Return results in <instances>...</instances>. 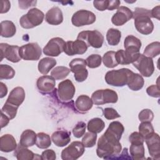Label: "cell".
Masks as SVG:
<instances>
[{
  "mask_svg": "<svg viewBox=\"0 0 160 160\" xmlns=\"http://www.w3.org/2000/svg\"><path fill=\"white\" fill-rule=\"evenodd\" d=\"M122 134L118 130L108 126L98 140L96 149L98 156L104 159H116L122 150L119 142Z\"/></svg>",
  "mask_w": 160,
  "mask_h": 160,
  "instance_id": "obj_1",
  "label": "cell"
},
{
  "mask_svg": "<svg viewBox=\"0 0 160 160\" xmlns=\"http://www.w3.org/2000/svg\"><path fill=\"white\" fill-rule=\"evenodd\" d=\"M136 30L144 35H149L153 31L154 24L151 21V11L142 8H136L132 12Z\"/></svg>",
  "mask_w": 160,
  "mask_h": 160,
  "instance_id": "obj_2",
  "label": "cell"
},
{
  "mask_svg": "<svg viewBox=\"0 0 160 160\" xmlns=\"http://www.w3.org/2000/svg\"><path fill=\"white\" fill-rule=\"evenodd\" d=\"M133 72L128 68L108 71L105 75V81L109 85L122 87L128 84V80Z\"/></svg>",
  "mask_w": 160,
  "mask_h": 160,
  "instance_id": "obj_3",
  "label": "cell"
},
{
  "mask_svg": "<svg viewBox=\"0 0 160 160\" xmlns=\"http://www.w3.org/2000/svg\"><path fill=\"white\" fill-rule=\"evenodd\" d=\"M44 18L42 11L36 8L29 9L26 14L22 16L19 19V24L22 28L32 29L40 25Z\"/></svg>",
  "mask_w": 160,
  "mask_h": 160,
  "instance_id": "obj_4",
  "label": "cell"
},
{
  "mask_svg": "<svg viewBox=\"0 0 160 160\" xmlns=\"http://www.w3.org/2000/svg\"><path fill=\"white\" fill-rule=\"evenodd\" d=\"M93 104L99 106L106 103H116L118 100L117 92L110 89H99L94 91L91 95Z\"/></svg>",
  "mask_w": 160,
  "mask_h": 160,
  "instance_id": "obj_5",
  "label": "cell"
},
{
  "mask_svg": "<svg viewBox=\"0 0 160 160\" xmlns=\"http://www.w3.org/2000/svg\"><path fill=\"white\" fill-rule=\"evenodd\" d=\"M78 39L83 41L88 46L94 48H100L104 42V36L97 30L84 31L80 32L77 37Z\"/></svg>",
  "mask_w": 160,
  "mask_h": 160,
  "instance_id": "obj_6",
  "label": "cell"
},
{
  "mask_svg": "<svg viewBox=\"0 0 160 160\" xmlns=\"http://www.w3.org/2000/svg\"><path fill=\"white\" fill-rule=\"evenodd\" d=\"M70 70L74 73V77L77 82L84 81L88 76V71L86 69L85 59L82 58L73 59L69 64Z\"/></svg>",
  "mask_w": 160,
  "mask_h": 160,
  "instance_id": "obj_7",
  "label": "cell"
},
{
  "mask_svg": "<svg viewBox=\"0 0 160 160\" xmlns=\"http://www.w3.org/2000/svg\"><path fill=\"white\" fill-rule=\"evenodd\" d=\"M42 51L37 42H29L20 47L19 55L26 61H37L41 56Z\"/></svg>",
  "mask_w": 160,
  "mask_h": 160,
  "instance_id": "obj_8",
  "label": "cell"
},
{
  "mask_svg": "<svg viewBox=\"0 0 160 160\" xmlns=\"http://www.w3.org/2000/svg\"><path fill=\"white\" fill-rule=\"evenodd\" d=\"M133 66L144 77H150L154 71V66L152 58L139 54L138 59L132 63Z\"/></svg>",
  "mask_w": 160,
  "mask_h": 160,
  "instance_id": "obj_9",
  "label": "cell"
},
{
  "mask_svg": "<svg viewBox=\"0 0 160 160\" xmlns=\"http://www.w3.org/2000/svg\"><path fill=\"white\" fill-rule=\"evenodd\" d=\"M96 19V15L91 11L81 9L75 12L71 18L72 24L76 27H81L93 24Z\"/></svg>",
  "mask_w": 160,
  "mask_h": 160,
  "instance_id": "obj_10",
  "label": "cell"
},
{
  "mask_svg": "<svg viewBox=\"0 0 160 160\" xmlns=\"http://www.w3.org/2000/svg\"><path fill=\"white\" fill-rule=\"evenodd\" d=\"M84 152V146L80 141H73L61 152L63 160H76Z\"/></svg>",
  "mask_w": 160,
  "mask_h": 160,
  "instance_id": "obj_11",
  "label": "cell"
},
{
  "mask_svg": "<svg viewBox=\"0 0 160 160\" xmlns=\"http://www.w3.org/2000/svg\"><path fill=\"white\" fill-rule=\"evenodd\" d=\"M66 42L63 39L56 37L51 39L43 48V53L48 56L56 57L64 52Z\"/></svg>",
  "mask_w": 160,
  "mask_h": 160,
  "instance_id": "obj_12",
  "label": "cell"
},
{
  "mask_svg": "<svg viewBox=\"0 0 160 160\" xmlns=\"http://www.w3.org/2000/svg\"><path fill=\"white\" fill-rule=\"evenodd\" d=\"M19 49L18 46L9 45L7 43L0 44L1 51V61L3 58H6L8 61L16 63L21 61V58L19 55Z\"/></svg>",
  "mask_w": 160,
  "mask_h": 160,
  "instance_id": "obj_13",
  "label": "cell"
},
{
  "mask_svg": "<svg viewBox=\"0 0 160 160\" xmlns=\"http://www.w3.org/2000/svg\"><path fill=\"white\" fill-rule=\"evenodd\" d=\"M75 92V86L69 79H65L58 84V95L59 99L62 101L71 100L74 96Z\"/></svg>",
  "mask_w": 160,
  "mask_h": 160,
  "instance_id": "obj_14",
  "label": "cell"
},
{
  "mask_svg": "<svg viewBox=\"0 0 160 160\" xmlns=\"http://www.w3.org/2000/svg\"><path fill=\"white\" fill-rule=\"evenodd\" d=\"M139 51L134 49H119L116 52V59L118 64L128 65L133 63L139 55Z\"/></svg>",
  "mask_w": 160,
  "mask_h": 160,
  "instance_id": "obj_15",
  "label": "cell"
},
{
  "mask_svg": "<svg viewBox=\"0 0 160 160\" xmlns=\"http://www.w3.org/2000/svg\"><path fill=\"white\" fill-rule=\"evenodd\" d=\"M144 141L147 144L150 156L154 159H160V138L158 133L152 132Z\"/></svg>",
  "mask_w": 160,
  "mask_h": 160,
  "instance_id": "obj_16",
  "label": "cell"
},
{
  "mask_svg": "<svg viewBox=\"0 0 160 160\" xmlns=\"http://www.w3.org/2000/svg\"><path fill=\"white\" fill-rule=\"evenodd\" d=\"M88 48L87 44L83 41L77 39L74 41H68L66 42L64 52L68 56L83 54L86 52Z\"/></svg>",
  "mask_w": 160,
  "mask_h": 160,
  "instance_id": "obj_17",
  "label": "cell"
},
{
  "mask_svg": "<svg viewBox=\"0 0 160 160\" xmlns=\"http://www.w3.org/2000/svg\"><path fill=\"white\" fill-rule=\"evenodd\" d=\"M132 18V12L126 6H120L111 18V22L117 26H122Z\"/></svg>",
  "mask_w": 160,
  "mask_h": 160,
  "instance_id": "obj_18",
  "label": "cell"
},
{
  "mask_svg": "<svg viewBox=\"0 0 160 160\" xmlns=\"http://www.w3.org/2000/svg\"><path fill=\"white\" fill-rule=\"evenodd\" d=\"M55 79L51 76L44 75L39 77L36 82V86L39 92L46 94L52 91L55 88Z\"/></svg>",
  "mask_w": 160,
  "mask_h": 160,
  "instance_id": "obj_19",
  "label": "cell"
},
{
  "mask_svg": "<svg viewBox=\"0 0 160 160\" xmlns=\"http://www.w3.org/2000/svg\"><path fill=\"white\" fill-rule=\"evenodd\" d=\"M25 99V91L22 87H16L11 90L6 101L11 105L19 108Z\"/></svg>",
  "mask_w": 160,
  "mask_h": 160,
  "instance_id": "obj_20",
  "label": "cell"
},
{
  "mask_svg": "<svg viewBox=\"0 0 160 160\" xmlns=\"http://www.w3.org/2000/svg\"><path fill=\"white\" fill-rule=\"evenodd\" d=\"M46 21L50 25L57 26L63 21V14L61 9L57 6L52 7L45 15Z\"/></svg>",
  "mask_w": 160,
  "mask_h": 160,
  "instance_id": "obj_21",
  "label": "cell"
},
{
  "mask_svg": "<svg viewBox=\"0 0 160 160\" xmlns=\"http://www.w3.org/2000/svg\"><path fill=\"white\" fill-rule=\"evenodd\" d=\"M51 140L58 147H64L71 141V132L66 130H58L51 136Z\"/></svg>",
  "mask_w": 160,
  "mask_h": 160,
  "instance_id": "obj_22",
  "label": "cell"
},
{
  "mask_svg": "<svg viewBox=\"0 0 160 160\" xmlns=\"http://www.w3.org/2000/svg\"><path fill=\"white\" fill-rule=\"evenodd\" d=\"M18 145L14 136L10 134H5L0 138V150L2 152H9L14 151Z\"/></svg>",
  "mask_w": 160,
  "mask_h": 160,
  "instance_id": "obj_23",
  "label": "cell"
},
{
  "mask_svg": "<svg viewBox=\"0 0 160 160\" xmlns=\"http://www.w3.org/2000/svg\"><path fill=\"white\" fill-rule=\"evenodd\" d=\"M14 155L18 160H31L37 159H41V156H39V154H34L27 148L22 146L20 144L18 145L16 149L14 150Z\"/></svg>",
  "mask_w": 160,
  "mask_h": 160,
  "instance_id": "obj_24",
  "label": "cell"
},
{
  "mask_svg": "<svg viewBox=\"0 0 160 160\" xmlns=\"http://www.w3.org/2000/svg\"><path fill=\"white\" fill-rule=\"evenodd\" d=\"M93 102L88 96L87 95H80L78 97L75 102V106L76 109L82 113L87 112L92 107Z\"/></svg>",
  "mask_w": 160,
  "mask_h": 160,
  "instance_id": "obj_25",
  "label": "cell"
},
{
  "mask_svg": "<svg viewBox=\"0 0 160 160\" xmlns=\"http://www.w3.org/2000/svg\"><path fill=\"white\" fill-rule=\"evenodd\" d=\"M37 134L31 130L26 129L24 131L20 137L19 144L22 146L28 148L34 146L36 144Z\"/></svg>",
  "mask_w": 160,
  "mask_h": 160,
  "instance_id": "obj_26",
  "label": "cell"
},
{
  "mask_svg": "<svg viewBox=\"0 0 160 160\" xmlns=\"http://www.w3.org/2000/svg\"><path fill=\"white\" fill-rule=\"evenodd\" d=\"M144 84V78L141 75L138 73L132 72L131 75L128 82V86L132 91H139L141 89Z\"/></svg>",
  "mask_w": 160,
  "mask_h": 160,
  "instance_id": "obj_27",
  "label": "cell"
},
{
  "mask_svg": "<svg viewBox=\"0 0 160 160\" xmlns=\"http://www.w3.org/2000/svg\"><path fill=\"white\" fill-rule=\"evenodd\" d=\"M56 60L54 58L49 57L44 58L38 62V71L42 74L46 75L50 70L56 66Z\"/></svg>",
  "mask_w": 160,
  "mask_h": 160,
  "instance_id": "obj_28",
  "label": "cell"
},
{
  "mask_svg": "<svg viewBox=\"0 0 160 160\" xmlns=\"http://www.w3.org/2000/svg\"><path fill=\"white\" fill-rule=\"evenodd\" d=\"M16 28L11 21H2L1 22V36L3 38H11L15 35Z\"/></svg>",
  "mask_w": 160,
  "mask_h": 160,
  "instance_id": "obj_29",
  "label": "cell"
},
{
  "mask_svg": "<svg viewBox=\"0 0 160 160\" xmlns=\"http://www.w3.org/2000/svg\"><path fill=\"white\" fill-rule=\"evenodd\" d=\"M105 127L104 122L99 118H92L89 121L87 124V128L89 132L95 134L101 132Z\"/></svg>",
  "mask_w": 160,
  "mask_h": 160,
  "instance_id": "obj_30",
  "label": "cell"
},
{
  "mask_svg": "<svg viewBox=\"0 0 160 160\" xmlns=\"http://www.w3.org/2000/svg\"><path fill=\"white\" fill-rule=\"evenodd\" d=\"M121 38V32L119 30L114 28H110L106 33V40L110 46L118 45Z\"/></svg>",
  "mask_w": 160,
  "mask_h": 160,
  "instance_id": "obj_31",
  "label": "cell"
},
{
  "mask_svg": "<svg viewBox=\"0 0 160 160\" xmlns=\"http://www.w3.org/2000/svg\"><path fill=\"white\" fill-rule=\"evenodd\" d=\"M129 151L133 159L142 160L145 159V150L143 144H131L129 148Z\"/></svg>",
  "mask_w": 160,
  "mask_h": 160,
  "instance_id": "obj_32",
  "label": "cell"
},
{
  "mask_svg": "<svg viewBox=\"0 0 160 160\" xmlns=\"http://www.w3.org/2000/svg\"><path fill=\"white\" fill-rule=\"evenodd\" d=\"M51 138L49 135L44 132H39L37 134L36 145L40 149H46L51 145Z\"/></svg>",
  "mask_w": 160,
  "mask_h": 160,
  "instance_id": "obj_33",
  "label": "cell"
},
{
  "mask_svg": "<svg viewBox=\"0 0 160 160\" xmlns=\"http://www.w3.org/2000/svg\"><path fill=\"white\" fill-rule=\"evenodd\" d=\"M160 54V42L158 41L152 42L149 44L144 49L143 54L144 56L153 58Z\"/></svg>",
  "mask_w": 160,
  "mask_h": 160,
  "instance_id": "obj_34",
  "label": "cell"
},
{
  "mask_svg": "<svg viewBox=\"0 0 160 160\" xmlns=\"http://www.w3.org/2000/svg\"><path fill=\"white\" fill-rule=\"evenodd\" d=\"M102 61L104 65L108 68H113L118 65L116 59V52L113 51L106 52L103 55Z\"/></svg>",
  "mask_w": 160,
  "mask_h": 160,
  "instance_id": "obj_35",
  "label": "cell"
},
{
  "mask_svg": "<svg viewBox=\"0 0 160 160\" xmlns=\"http://www.w3.org/2000/svg\"><path fill=\"white\" fill-rule=\"evenodd\" d=\"M71 70L66 66H57L51 72V75L56 80H61L65 79L69 74Z\"/></svg>",
  "mask_w": 160,
  "mask_h": 160,
  "instance_id": "obj_36",
  "label": "cell"
},
{
  "mask_svg": "<svg viewBox=\"0 0 160 160\" xmlns=\"http://www.w3.org/2000/svg\"><path fill=\"white\" fill-rule=\"evenodd\" d=\"M141 41L138 38L129 35L128 36L124 41V46L126 49H136L138 50H140L141 48Z\"/></svg>",
  "mask_w": 160,
  "mask_h": 160,
  "instance_id": "obj_37",
  "label": "cell"
},
{
  "mask_svg": "<svg viewBox=\"0 0 160 160\" xmlns=\"http://www.w3.org/2000/svg\"><path fill=\"white\" fill-rule=\"evenodd\" d=\"M15 71L10 66L7 64L0 65V79H10L14 77Z\"/></svg>",
  "mask_w": 160,
  "mask_h": 160,
  "instance_id": "obj_38",
  "label": "cell"
},
{
  "mask_svg": "<svg viewBox=\"0 0 160 160\" xmlns=\"http://www.w3.org/2000/svg\"><path fill=\"white\" fill-rule=\"evenodd\" d=\"M97 134L91 132H88L84 134L82 139V144L84 148H92L96 145Z\"/></svg>",
  "mask_w": 160,
  "mask_h": 160,
  "instance_id": "obj_39",
  "label": "cell"
},
{
  "mask_svg": "<svg viewBox=\"0 0 160 160\" xmlns=\"http://www.w3.org/2000/svg\"><path fill=\"white\" fill-rule=\"evenodd\" d=\"M138 129L139 132L142 136L144 139L154 132L151 122H141L139 126Z\"/></svg>",
  "mask_w": 160,
  "mask_h": 160,
  "instance_id": "obj_40",
  "label": "cell"
},
{
  "mask_svg": "<svg viewBox=\"0 0 160 160\" xmlns=\"http://www.w3.org/2000/svg\"><path fill=\"white\" fill-rule=\"evenodd\" d=\"M87 66L89 68H96L101 66L102 58L99 54H91L85 60Z\"/></svg>",
  "mask_w": 160,
  "mask_h": 160,
  "instance_id": "obj_41",
  "label": "cell"
},
{
  "mask_svg": "<svg viewBox=\"0 0 160 160\" xmlns=\"http://www.w3.org/2000/svg\"><path fill=\"white\" fill-rule=\"evenodd\" d=\"M18 108L5 102L4 105L1 109V112L7 116L10 120L14 119L17 114Z\"/></svg>",
  "mask_w": 160,
  "mask_h": 160,
  "instance_id": "obj_42",
  "label": "cell"
},
{
  "mask_svg": "<svg viewBox=\"0 0 160 160\" xmlns=\"http://www.w3.org/2000/svg\"><path fill=\"white\" fill-rule=\"evenodd\" d=\"M86 128V124L83 121L78 122L72 129V134L76 138H81L85 134Z\"/></svg>",
  "mask_w": 160,
  "mask_h": 160,
  "instance_id": "obj_43",
  "label": "cell"
},
{
  "mask_svg": "<svg viewBox=\"0 0 160 160\" xmlns=\"http://www.w3.org/2000/svg\"><path fill=\"white\" fill-rule=\"evenodd\" d=\"M138 118L141 122H151L154 118V113L149 109H144L139 113Z\"/></svg>",
  "mask_w": 160,
  "mask_h": 160,
  "instance_id": "obj_44",
  "label": "cell"
},
{
  "mask_svg": "<svg viewBox=\"0 0 160 160\" xmlns=\"http://www.w3.org/2000/svg\"><path fill=\"white\" fill-rule=\"evenodd\" d=\"M103 112L104 118L108 120L115 119L121 116L117 111L112 108H106L104 109Z\"/></svg>",
  "mask_w": 160,
  "mask_h": 160,
  "instance_id": "obj_45",
  "label": "cell"
},
{
  "mask_svg": "<svg viewBox=\"0 0 160 160\" xmlns=\"http://www.w3.org/2000/svg\"><path fill=\"white\" fill-rule=\"evenodd\" d=\"M129 140L131 144H143L144 142V139L142 136L138 132H132L129 137Z\"/></svg>",
  "mask_w": 160,
  "mask_h": 160,
  "instance_id": "obj_46",
  "label": "cell"
},
{
  "mask_svg": "<svg viewBox=\"0 0 160 160\" xmlns=\"http://www.w3.org/2000/svg\"><path fill=\"white\" fill-rule=\"evenodd\" d=\"M147 94L153 98H159L160 97V90L159 86L157 84H152L146 89Z\"/></svg>",
  "mask_w": 160,
  "mask_h": 160,
  "instance_id": "obj_47",
  "label": "cell"
},
{
  "mask_svg": "<svg viewBox=\"0 0 160 160\" xmlns=\"http://www.w3.org/2000/svg\"><path fill=\"white\" fill-rule=\"evenodd\" d=\"M94 7L100 11H105L108 9L109 6V0L104 1H93Z\"/></svg>",
  "mask_w": 160,
  "mask_h": 160,
  "instance_id": "obj_48",
  "label": "cell"
},
{
  "mask_svg": "<svg viewBox=\"0 0 160 160\" xmlns=\"http://www.w3.org/2000/svg\"><path fill=\"white\" fill-rule=\"evenodd\" d=\"M41 156L42 160H54L56 158V152L52 149H46L44 151Z\"/></svg>",
  "mask_w": 160,
  "mask_h": 160,
  "instance_id": "obj_49",
  "label": "cell"
},
{
  "mask_svg": "<svg viewBox=\"0 0 160 160\" xmlns=\"http://www.w3.org/2000/svg\"><path fill=\"white\" fill-rule=\"evenodd\" d=\"M37 1H18L19 8L22 9H26L30 7L35 6Z\"/></svg>",
  "mask_w": 160,
  "mask_h": 160,
  "instance_id": "obj_50",
  "label": "cell"
},
{
  "mask_svg": "<svg viewBox=\"0 0 160 160\" xmlns=\"http://www.w3.org/2000/svg\"><path fill=\"white\" fill-rule=\"evenodd\" d=\"M121 4V1L119 0H109L108 10L112 11L114 9H118Z\"/></svg>",
  "mask_w": 160,
  "mask_h": 160,
  "instance_id": "obj_51",
  "label": "cell"
},
{
  "mask_svg": "<svg viewBox=\"0 0 160 160\" xmlns=\"http://www.w3.org/2000/svg\"><path fill=\"white\" fill-rule=\"evenodd\" d=\"M1 13H6L9 11L10 8H11V3L9 1H1Z\"/></svg>",
  "mask_w": 160,
  "mask_h": 160,
  "instance_id": "obj_52",
  "label": "cell"
},
{
  "mask_svg": "<svg viewBox=\"0 0 160 160\" xmlns=\"http://www.w3.org/2000/svg\"><path fill=\"white\" fill-rule=\"evenodd\" d=\"M151 18H156L158 20H159V16H160V6H157L154 7L151 11Z\"/></svg>",
  "mask_w": 160,
  "mask_h": 160,
  "instance_id": "obj_53",
  "label": "cell"
},
{
  "mask_svg": "<svg viewBox=\"0 0 160 160\" xmlns=\"http://www.w3.org/2000/svg\"><path fill=\"white\" fill-rule=\"evenodd\" d=\"M8 93V88L2 82H0V98H4Z\"/></svg>",
  "mask_w": 160,
  "mask_h": 160,
  "instance_id": "obj_54",
  "label": "cell"
},
{
  "mask_svg": "<svg viewBox=\"0 0 160 160\" xmlns=\"http://www.w3.org/2000/svg\"><path fill=\"white\" fill-rule=\"evenodd\" d=\"M9 118L6 116L5 114H4L2 112H1V128H4V126H6L8 125V124L9 122Z\"/></svg>",
  "mask_w": 160,
  "mask_h": 160,
  "instance_id": "obj_55",
  "label": "cell"
}]
</instances>
